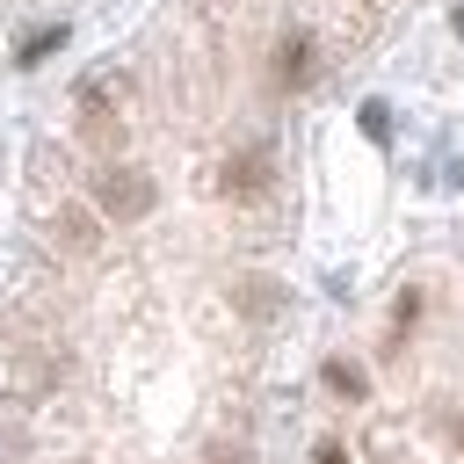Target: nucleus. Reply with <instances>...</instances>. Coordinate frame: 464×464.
Wrapping results in <instances>:
<instances>
[{"mask_svg":"<svg viewBox=\"0 0 464 464\" xmlns=\"http://www.w3.org/2000/svg\"><path fill=\"white\" fill-rule=\"evenodd\" d=\"M94 203H102L109 218H145V210H152V174L109 167V174H94Z\"/></svg>","mask_w":464,"mask_h":464,"instance_id":"1","label":"nucleus"},{"mask_svg":"<svg viewBox=\"0 0 464 464\" xmlns=\"http://www.w3.org/2000/svg\"><path fill=\"white\" fill-rule=\"evenodd\" d=\"M218 188H225L232 203H254V196L268 188V145H239V152L225 160V174H218Z\"/></svg>","mask_w":464,"mask_h":464,"instance_id":"2","label":"nucleus"},{"mask_svg":"<svg viewBox=\"0 0 464 464\" xmlns=\"http://www.w3.org/2000/svg\"><path fill=\"white\" fill-rule=\"evenodd\" d=\"M312 80V36H283V51H276V87H304Z\"/></svg>","mask_w":464,"mask_h":464,"instance_id":"3","label":"nucleus"},{"mask_svg":"<svg viewBox=\"0 0 464 464\" xmlns=\"http://www.w3.org/2000/svg\"><path fill=\"white\" fill-rule=\"evenodd\" d=\"M326 384H334V392H341V399H362V392H370V384H362V370H355V362H326Z\"/></svg>","mask_w":464,"mask_h":464,"instance_id":"4","label":"nucleus"},{"mask_svg":"<svg viewBox=\"0 0 464 464\" xmlns=\"http://www.w3.org/2000/svg\"><path fill=\"white\" fill-rule=\"evenodd\" d=\"M58 232H65V246H94V225H87L80 210H65V218H58Z\"/></svg>","mask_w":464,"mask_h":464,"instance_id":"5","label":"nucleus"},{"mask_svg":"<svg viewBox=\"0 0 464 464\" xmlns=\"http://www.w3.org/2000/svg\"><path fill=\"white\" fill-rule=\"evenodd\" d=\"M362 130H370V138H384V130H392V116H384V102H362Z\"/></svg>","mask_w":464,"mask_h":464,"instance_id":"6","label":"nucleus"},{"mask_svg":"<svg viewBox=\"0 0 464 464\" xmlns=\"http://www.w3.org/2000/svg\"><path fill=\"white\" fill-rule=\"evenodd\" d=\"M312 464H348V450H341V442H319V450H312Z\"/></svg>","mask_w":464,"mask_h":464,"instance_id":"7","label":"nucleus"},{"mask_svg":"<svg viewBox=\"0 0 464 464\" xmlns=\"http://www.w3.org/2000/svg\"><path fill=\"white\" fill-rule=\"evenodd\" d=\"M210 464H254V457H246V450H218Z\"/></svg>","mask_w":464,"mask_h":464,"instance_id":"8","label":"nucleus"}]
</instances>
